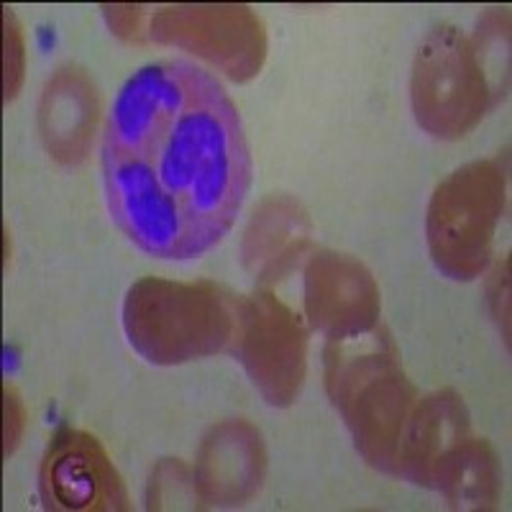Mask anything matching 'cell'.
Wrapping results in <instances>:
<instances>
[{
    "label": "cell",
    "instance_id": "6da1fadb",
    "mask_svg": "<svg viewBox=\"0 0 512 512\" xmlns=\"http://www.w3.org/2000/svg\"><path fill=\"white\" fill-rule=\"evenodd\" d=\"M100 164L118 231L172 262L221 244L251 182L239 108L185 59H159L128 77L105 121Z\"/></svg>",
    "mask_w": 512,
    "mask_h": 512
},
{
    "label": "cell",
    "instance_id": "7a4b0ae2",
    "mask_svg": "<svg viewBox=\"0 0 512 512\" xmlns=\"http://www.w3.org/2000/svg\"><path fill=\"white\" fill-rule=\"evenodd\" d=\"M323 374L328 397L361 459L379 472L395 474L397 448L418 390L402 369L392 338L377 326L361 336L328 341Z\"/></svg>",
    "mask_w": 512,
    "mask_h": 512
},
{
    "label": "cell",
    "instance_id": "3957f363",
    "mask_svg": "<svg viewBox=\"0 0 512 512\" xmlns=\"http://www.w3.org/2000/svg\"><path fill=\"white\" fill-rule=\"evenodd\" d=\"M236 297L216 282L144 277L123 297L128 344L157 367H180L228 349L236 331Z\"/></svg>",
    "mask_w": 512,
    "mask_h": 512
},
{
    "label": "cell",
    "instance_id": "277c9868",
    "mask_svg": "<svg viewBox=\"0 0 512 512\" xmlns=\"http://www.w3.org/2000/svg\"><path fill=\"white\" fill-rule=\"evenodd\" d=\"M507 205V154L459 167L438 182L425 216L433 264L448 280H477L492 259Z\"/></svg>",
    "mask_w": 512,
    "mask_h": 512
},
{
    "label": "cell",
    "instance_id": "5b68a950",
    "mask_svg": "<svg viewBox=\"0 0 512 512\" xmlns=\"http://www.w3.org/2000/svg\"><path fill=\"white\" fill-rule=\"evenodd\" d=\"M418 126L441 141L466 136L500 100L477 41L456 26H436L418 47L410 75Z\"/></svg>",
    "mask_w": 512,
    "mask_h": 512
},
{
    "label": "cell",
    "instance_id": "8992f818",
    "mask_svg": "<svg viewBox=\"0 0 512 512\" xmlns=\"http://www.w3.org/2000/svg\"><path fill=\"white\" fill-rule=\"evenodd\" d=\"M233 356L272 408H290L308 372V328L272 292H254L236 303Z\"/></svg>",
    "mask_w": 512,
    "mask_h": 512
},
{
    "label": "cell",
    "instance_id": "52a82bcc",
    "mask_svg": "<svg viewBox=\"0 0 512 512\" xmlns=\"http://www.w3.org/2000/svg\"><path fill=\"white\" fill-rule=\"evenodd\" d=\"M149 36L205 59L236 82L254 80L267 59V29L249 6H167L149 18Z\"/></svg>",
    "mask_w": 512,
    "mask_h": 512
},
{
    "label": "cell",
    "instance_id": "ba28073f",
    "mask_svg": "<svg viewBox=\"0 0 512 512\" xmlns=\"http://www.w3.org/2000/svg\"><path fill=\"white\" fill-rule=\"evenodd\" d=\"M39 495L54 512H123L131 507L126 484L95 436L64 428L39 466Z\"/></svg>",
    "mask_w": 512,
    "mask_h": 512
},
{
    "label": "cell",
    "instance_id": "9c48e42d",
    "mask_svg": "<svg viewBox=\"0 0 512 512\" xmlns=\"http://www.w3.org/2000/svg\"><path fill=\"white\" fill-rule=\"evenodd\" d=\"M379 287L351 254L318 251L305 267V315L328 341L361 336L379 326Z\"/></svg>",
    "mask_w": 512,
    "mask_h": 512
},
{
    "label": "cell",
    "instance_id": "30bf717a",
    "mask_svg": "<svg viewBox=\"0 0 512 512\" xmlns=\"http://www.w3.org/2000/svg\"><path fill=\"white\" fill-rule=\"evenodd\" d=\"M203 507H239L254 500L267 479V446L256 425L231 418L203 436L192 466Z\"/></svg>",
    "mask_w": 512,
    "mask_h": 512
},
{
    "label": "cell",
    "instance_id": "8fae6325",
    "mask_svg": "<svg viewBox=\"0 0 512 512\" xmlns=\"http://www.w3.org/2000/svg\"><path fill=\"white\" fill-rule=\"evenodd\" d=\"M100 118V95L80 67H59L44 85L39 100V136L49 157L64 167H77L93 149Z\"/></svg>",
    "mask_w": 512,
    "mask_h": 512
},
{
    "label": "cell",
    "instance_id": "7c38bea8",
    "mask_svg": "<svg viewBox=\"0 0 512 512\" xmlns=\"http://www.w3.org/2000/svg\"><path fill=\"white\" fill-rule=\"evenodd\" d=\"M472 436L469 408L456 390H436L415 402L397 448L395 474L420 487H433L446 456Z\"/></svg>",
    "mask_w": 512,
    "mask_h": 512
},
{
    "label": "cell",
    "instance_id": "4fadbf2b",
    "mask_svg": "<svg viewBox=\"0 0 512 512\" xmlns=\"http://www.w3.org/2000/svg\"><path fill=\"white\" fill-rule=\"evenodd\" d=\"M313 223L290 195H272L254 210L241 241V262L262 285L285 280L310 249Z\"/></svg>",
    "mask_w": 512,
    "mask_h": 512
},
{
    "label": "cell",
    "instance_id": "5bb4252c",
    "mask_svg": "<svg viewBox=\"0 0 512 512\" xmlns=\"http://www.w3.org/2000/svg\"><path fill=\"white\" fill-rule=\"evenodd\" d=\"M451 510H495L500 500V464L484 438H464L446 456L433 487Z\"/></svg>",
    "mask_w": 512,
    "mask_h": 512
},
{
    "label": "cell",
    "instance_id": "9a60e30c",
    "mask_svg": "<svg viewBox=\"0 0 512 512\" xmlns=\"http://www.w3.org/2000/svg\"><path fill=\"white\" fill-rule=\"evenodd\" d=\"M195 479L180 459H162L146 482V510H200Z\"/></svg>",
    "mask_w": 512,
    "mask_h": 512
},
{
    "label": "cell",
    "instance_id": "2e32d148",
    "mask_svg": "<svg viewBox=\"0 0 512 512\" xmlns=\"http://www.w3.org/2000/svg\"><path fill=\"white\" fill-rule=\"evenodd\" d=\"M26 70V44L16 16L6 11V100L11 103L24 85Z\"/></svg>",
    "mask_w": 512,
    "mask_h": 512
},
{
    "label": "cell",
    "instance_id": "e0dca14e",
    "mask_svg": "<svg viewBox=\"0 0 512 512\" xmlns=\"http://www.w3.org/2000/svg\"><path fill=\"white\" fill-rule=\"evenodd\" d=\"M489 295V308H492V315L500 323L502 336L510 338V259H502L500 264L492 272V280H489L487 287Z\"/></svg>",
    "mask_w": 512,
    "mask_h": 512
},
{
    "label": "cell",
    "instance_id": "ac0fdd59",
    "mask_svg": "<svg viewBox=\"0 0 512 512\" xmlns=\"http://www.w3.org/2000/svg\"><path fill=\"white\" fill-rule=\"evenodd\" d=\"M103 16L118 39L144 41L146 13L141 6H103Z\"/></svg>",
    "mask_w": 512,
    "mask_h": 512
},
{
    "label": "cell",
    "instance_id": "d6986e66",
    "mask_svg": "<svg viewBox=\"0 0 512 512\" xmlns=\"http://www.w3.org/2000/svg\"><path fill=\"white\" fill-rule=\"evenodd\" d=\"M26 428L24 400L18 397L11 384H6V456H11L21 443Z\"/></svg>",
    "mask_w": 512,
    "mask_h": 512
}]
</instances>
